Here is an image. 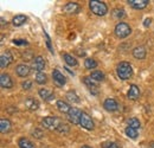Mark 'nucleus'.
<instances>
[{"mask_svg":"<svg viewBox=\"0 0 154 148\" xmlns=\"http://www.w3.org/2000/svg\"><path fill=\"white\" fill-rule=\"evenodd\" d=\"M103 107H104L106 110L108 111H115L119 109V103L114 98H107L104 101V103H103Z\"/></svg>","mask_w":154,"mask_h":148,"instance_id":"12","label":"nucleus"},{"mask_svg":"<svg viewBox=\"0 0 154 148\" xmlns=\"http://www.w3.org/2000/svg\"><path fill=\"white\" fill-rule=\"evenodd\" d=\"M114 32H115L116 37L122 39V38L128 37V36L131 35L132 29H131V26H129L128 24H126V23H119V24H116Z\"/></svg>","mask_w":154,"mask_h":148,"instance_id":"3","label":"nucleus"},{"mask_svg":"<svg viewBox=\"0 0 154 148\" xmlns=\"http://www.w3.org/2000/svg\"><path fill=\"white\" fill-rule=\"evenodd\" d=\"M35 78H36V82L38 84H45L48 82V77H46V75L44 74V72H37Z\"/></svg>","mask_w":154,"mask_h":148,"instance_id":"26","label":"nucleus"},{"mask_svg":"<svg viewBox=\"0 0 154 148\" xmlns=\"http://www.w3.org/2000/svg\"><path fill=\"white\" fill-rule=\"evenodd\" d=\"M66 98H68L70 102H74V103L79 102V98H78V96L76 95L75 91H69V93L66 94Z\"/></svg>","mask_w":154,"mask_h":148,"instance_id":"32","label":"nucleus"},{"mask_svg":"<svg viewBox=\"0 0 154 148\" xmlns=\"http://www.w3.org/2000/svg\"><path fill=\"white\" fill-rule=\"evenodd\" d=\"M69 130H70V127H69L66 123L60 122V125H59V127L57 128V130H56V131L60 133V134H68V133H69Z\"/></svg>","mask_w":154,"mask_h":148,"instance_id":"30","label":"nucleus"},{"mask_svg":"<svg viewBox=\"0 0 154 148\" xmlns=\"http://www.w3.org/2000/svg\"><path fill=\"white\" fill-rule=\"evenodd\" d=\"M90 77H91L95 82H100V81H103V79H104V74H103L102 71L95 70V71H93V72H91Z\"/></svg>","mask_w":154,"mask_h":148,"instance_id":"25","label":"nucleus"},{"mask_svg":"<svg viewBox=\"0 0 154 148\" xmlns=\"http://www.w3.org/2000/svg\"><path fill=\"white\" fill-rule=\"evenodd\" d=\"M32 68L38 71V72H42L44 69H45V59L42 57V56H37L33 58L32 60Z\"/></svg>","mask_w":154,"mask_h":148,"instance_id":"7","label":"nucleus"},{"mask_svg":"<svg viewBox=\"0 0 154 148\" xmlns=\"http://www.w3.org/2000/svg\"><path fill=\"white\" fill-rule=\"evenodd\" d=\"M60 122L62 121L59 119H57V117H55V116H46V117L43 119L42 125H43L44 128H46V129L49 130H57V128L60 125Z\"/></svg>","mask_w":154,"mask_h":148,"instance_id":"4","label":"nucleus"},{"mask_svg":"<svg viewBox=\"0 0 154 148\" xmlns=\"http://www.w3.org/2000/svg\"><path fill=\"white\" fill-rule=\"evenodd\" d=\"M125 131H126V135L131 139H136V136H137V130L132 128V127H127Z\"/></svg>","mask_w":154,"mask_h":148,"instance_id":"29","label":"nucleus"},{"mask_svg":"<svg viewBox=\"0 0 154 148\" xmlns=\"http://www.w3.org/2000/svg\"><path fill=\"white\" fill-rule=\"evenodd\" d=\"M103 148H121L116 142H107L103 143Z\"/></svg>","mask_w":154,"mask_h":148,"instance_id":"33","label":"nucleus"},{"mask_svg":"<svg viewBox=\"0 0 154 148\" xmlns=\"http://www.w3.org/2000/svg\"><path fill=\"white\" fill-rule=\"evenodd\" d=\"M81 115H82V111L81 110H78L77 108H71V110L69 111V114H68V120L72 125H79Z\"/></svg>","mask_w":154,"mask_h":148,"instance_id":"6","label":"nucleus"},{"mask_svg":"<svg viewBox=\"0 0 154 148\" xmlns=\"http://www.w3.org/2000/svg\"><path fill=\"white\" fill-rule=\"evenodd\" d=\"M89 7L91 10V12L96 16H106L107 12H108V7L107 5L103 2V1H100V0H90L89 1Z\"/></svg>","mask_w":154,"mask_h":148,"instance_id":"2","label":"nucleus"},{"mask_svg":"<svg viewBox=\"0 0 154 148\" xmlns=\"http://www.w3.org/2000/svg\"><path fill=\"white\" fill-rule=\"evenodd\" d=\"M116 72H117V76L121 79L126 81V79H129L133 76V69H132V65L128 62H121L117 65Z\"/></svg>","mask_w":154,"mask_h":148,"instance_id":"1","label":"nucleus"},{"mask_svg":"<svg viewBox=\"0 0 154 148\" xmlns=\"http://www.w3.org/2000/svg\"><path fill=\"white\" fill-rule=\"evenodd\" d=\"M45 35H46V33H45ZM46 39H48V40H46V44H48V46H49L50 51L54 54V50H52V48H51V43H50V38H49V36H48V35H46Z\"/></svg>","mask_w":154,"mask_h":148,"instance_id":"36","label":"nucleus"},{"mask_svg":"<svg viewBox=\"0 0 154 148\" xmlns=\"http://www.w3.org/2000/svg\"><path fill=\"white\" fill-rule=\"evenodd\" d=\"M112 14H113V17L115 19H121L125 17V11H123L122 8H115V10L112 12Z\"/></svg>","mask_w":154,"mask_h":148,"instance_id":"31","label":"nucleus"},{"mask_svg":"<svg viewBox=\"0 0 154 148\" xmlns=\"http://www.w3.org/2000/svg\"><path fill=\"white\" fill-rule=\"evenodd\" d=\"M83 81H84L85 85L89 88L90 93L93 94V95H97V94H98V87H97V84L95 83V81H94L91 77H84Z\"/></svg>","mask_w":154,"mask_h":148,"instance_id":"10","label":"nucleus"},{"mask_svg":"<svg viewBox=\"0 0 154 148\" xmlns=\"http://www.w3.org/2000/svg\"><path fill=\"white\" fill-rule=\"evenodd\" d=\"M79 5L76 4V2H68L66 5H65V7H64V11L66 12V13H69V14H71V13H77L78 11H79Z\"/></svg>","mask_w":154,"mask_h":148,"instance_id":"17","label":"nucleus"},{"mask_svg":"<svg viewBox=\"0 0 154 148\" xmlns=\"http://www.w3.org/2000/svg\"><path fill=\"white\" fill-rule=\"evenodd\" d=\"M127 96H128V98L132 100V101L137 100L139 96H140V89H139V87L135 85V84H132V85L129 87V90H128Z\"/></svg>","mask_w":154,"mask_h":148,"instance_id":"13","label":"nucleus"},{"mask_svg":"<svg viewBox=\"0 0 154 148\" xmlns=\"http://www.w3.org/2000/svg\"><path fill=\"white\" fill-rule=\"evenodd\" d=\"M56 106H57L58 110L60 113H63V114H69V111L71 110V107L64 101H57Z\"/></svg>","mask_w":154,"mask_h":148,"instance_id":"19","label":"nucleus"},{"mask_svg":"<svg viewBox=\"0 0 154 148\" xmlns=\"http://www.w3.org/2000/svg\"><path fill=\"white\" fill-rule=\"evenodd\" d=\"M133 56L136 59H145L146 57V50L143 46H136L133 50Z\"/></svg>","mask_w":154,"mask_h":148,"instance_id":"18","label":"nucleus"},{"mask_svg":"<svg viewBox=\"0 0 154 148\" xmlns=\"http://www.w3.org/2000/svg\"><path fill=\"white\" fill-rule=\"evenodd\" d=\"M82 148H91V147H89V146H83Z\"/></svg>","mask_w":154,"mask_h":148,"instance_id":"38","label":"nucleus"},{"mask_svg":"<svg viewBox=\"0 0 154 148\" xmlns=\"http://www.w3.org/2000/svg\"><path fill=\"white\" fill-rule=\"evenodd\" d=\"M127 2L135 10H142V8L147 7L149 4L148 0H128Z\"/></svg>","mask_w":154,"mask_h":148,"instance_id":"11","label":"nucleus"},{"mask_svg":"<svg viewBox=\"0 0 154 148\" xmlns=\"http://www.w3.org/2000/svg\"><path fill=\"white\" fill-rule=\"evenodd\" d=\"M12 63V56L10 52H6L4 55H1L0 57V66L4 69V68H7L10 64Z\"/></svg>","mask_w":154,"mask_h":148,"instance_id":"14","label":"nucleus"},{"mask_svg":"<svg viewBox=\"0 0 154 148\" xmlns=\"http://www.w3.org/2000/svg\"><path fill=\"white\" fill-rule=\"evenodd\" d=\"M127 123H128V127H132V128H134V129L140 128V121H139L137 119H135V117L129 119V120L127 121Z\"/></svg>","mask_w":154,"mask_h":148,"instance_id":"28","label":"nucleus"},{"mask_svg":"<svg viewBox=\"0 0 154 148\" xmlns=\"http://www.w3.org/2000/svg\"><path fill=\"white\" fill-rule=\"evenodd\" d=\"M30 68L26 65V64H19L18 66H17V69H16V72L18 76L20 77H26V76H29L30 75Z\"/></svg>","mask_w":154,"mask_h":148,"instance_id":"15","label":"nucleus"},{"mask_svg":"<svg viewBox=\"0 0 154 148\" xmlns=\"http://www.w3.org/2000/svg\"><path fill=\"white\" fill-rule=\"evenodd\" d=\"M25 107H26L29 110L35 111L39 108V102L37 100H35V98H27V100L25 101Z\"/></svg>","mask_w":154,"mask_h":148,"instance_id":"16","label":"nucleus"},{"mask_svg":"<svg viewBox=\"0 0 154 148\" xmlns=\"http://www.w3.org/2000/svg\"><path fill=\"white\" fill-rule=\"evenodd\" d=\"M63 59H64L65 63H66L68 65H70V66H76L77 64H78L76 58L72 57L71 55H69V54H63Z\"/></svg>","mask_w":154,"mask_h":148,"instance_id":"22","label":"nucleus"},{"mask_svg":"<svg viewBox=\"0 0 154 148\" xmlns=\"http://www.w3.org/2000/svg\"><path fill=\"white\" fill-rule=\"evenodd\" d=\"M79 125H81L84 129H88V130L94 129V121H93V120H91V117H90L87 113H84V111H82Z\"/></svg>","mask_w":154,"mask_h":148,"instance_id":"5","label":"nucleus"},{"mask_svg":"<svg viewBox=\"0 0 154 148\" xmlns=\"http://www.w3.org/2000/svg\"><path fill=\"white\" fill-rule=\"evenodd\" d=\"M0 85L4 89H11L13 87V81L11 76L7 74H2L0 76Z\"/></svg>","mask_w":154,"mask_h":148,"instance_id":"8","label":"nucleus"},{"mask_svg":"<svg viewBox=\"0 0 154 148\" xmlns=\"http://www.w3.org/2000/svg\"><path fill=\"white\" fill-rule=\"evenodd\" d=\"M18 145H19V148H35V145L26 137H21Z\"/></svg>","mask_w":154,"mask_h":148,"instance_id":"23","label":"nucleus"},{"mask_svg":"<svg viewBox=\"0 0 154 148\" xmlns=\"http://www.w3.org/2000/svg\"><path fill=\"white\" fill-rule=\"evenodd\" d=\"M151 21H152V20H151L149 18L146 19V20H145V23H143V25H145V26L147 27V26H149V25H151Z\"/></svg>","mask_w":154,"mask_h":148,"instance_id":"37","label":"nucleus"},{"mask_svg":"<svg viewBox=\"0 0 154 148\" xmlns=\"http://www.w3.org/2000/svg\"><path fill=\"white\" fill-rule=\"evenodd\" d=\"M39 96H40L43 100L49 101V100H51V98L54 97V94L51 93V91H49V90H46V89H40V90H39Z\"/></svg>","mask_w":154,"mask_h":148,"instance_id":"24","label":"nucleus"},{"mask_svg":"<svg viewBox=\"0 0 154 148\" xmlns=\"http://www.w3.org/2000/svg\"><path fill=\"white\" fill-rule=\"evenodd\" d=\"M52 79H54V82L57 84L58 87H63L64 84H65V82H66V79H65V77L63 76V74L57 70V69H55L54 71H52Z\"/></svg>","mask_w":154,"mask_h":148,"instance_id":"9","label":"nucleus"},{"mask_svg":"<svg viewBox=\"0 0 154 148\" xmlns=\"http://www.w3.org/2000/svg\"><path fill=\"white\" fill-rule=\"evenodd\" d=\"M31 87H32V82H30V81H25V82H23V88H24V89L29 90Z\"/></svg>","mask_w":154,"mask_h":148,"instance_id":"34","label":"nucleus"},{"mask_svg":"<svg viewBox=\"0 0 154 148\" xmlns=\"http://www.w3.org/2000/svg\"><path fill=\"white\" fill-rule=\"evenodd\" d=\"M26 20H27V17L26 16H24V14H18V16H16V17H13L12 19V24L14 25V26H21V25H24L25 23H26Z\"/></svg>","mask_w":154,"mask_h":148,"instance_id":"20","label":"nucleus"},{"mask_svg":"<svg viewBox=\"0 0 154 148\" xmlns=\"http://www.w3.org/2000/svg\"><path fill=\"white\" fill-rule=\"evenodd\" d=\"M84 65H85L87 69H95L97 66V63L96 60L93 59V58H87L85 62H84Z\"/></svg>","mask_w":154,"mask_h":148,"instance_id":"27","label":"nucleus"},{"mask_svg":"<svg viewBox=\"0 0 154 148\" xmlns=\"http://www.w3.org/2000/svg\"><path fill=\"white\" fill-rule=\"evenodd\" d=\"M11 129V122H10V120H7V119H1L0 120V130H1V133H8Z\"/></svg>","mask_w":154,"mask_h":148,"instance_id":"21","label":"nucleus"},{"mask_svg":"<svg viewBox=\"0 0 154 148\" xmlns=\"http://www.w3.org/2000/svg\"><path fill=\"white\" fill-rule=\"evenodd\" d=\"M13 43L17 44V45H27V42H25L24 39H17V40H14Z\"/></svg>","mask_w":154,"mask_h":148,"instance_id":"35","label":"nucleus"}]
</instances>
